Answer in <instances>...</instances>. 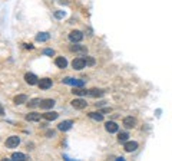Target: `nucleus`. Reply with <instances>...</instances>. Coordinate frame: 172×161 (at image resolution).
<instances>
[{
    "mask_svg": "<svg viewBox=\"0 0 172 161\" xmlns=\"http://www.w3.org/2000/svg\"><path fill=\"white\" fill-rule=\"evenodd\" d=\"M88 95H91V96H93V98H98V96H102L103 95V91L102 89L93 88V89H91V91H88Z\"/></svg>",
    "mask_w": 172,
    "mask_h": 161,
    "instance_id": "nucleus-15",
    "label": "nucleus"
},
{
    "mask_svg": "<svg viewBox=\"0 0 172 161\" xmlns=\"http://www.w3.org/2000/svg\"><path fill=\"white\" fill-rule=\"evenodd\" d=\"M40 105V99H38V98H35V99H32L30 102H29V106L30 108H35V106Z\"/></svg>",
    "mask_w": 172,
    "mask_h": 161,
    "instance_id": "nucleus-24",
    "label": "nucleus"
},
{
    "mask_svg": "<svg viewBox=\"0 0 172 161\" xmlns=\"http://www.w3.org/2000/svg\"><path fill=\"white\" fill-rule=\"evenodd\" d=\"M89 117L93 118L95 121H102V119H103V115H102V114H99V112H91V114H89Z\"/></svg>",
    "mask_w": 172,
    "mask_h": 161,
    "instance_id": "nucleus-20",
    "label": "nucleus"
},
{
    "mask_svg": "<svg viewBox=\"0 0 172 161\" xmlns=\"http://www.w3.org/2000/svg\"><path fill=\"white\" fill-rule=\"evenodd\" d=\"M72 125H73V122L68 119V121H62V122H60L59 125H58V128H59L60 131H69L70 128H72Z\"/></svg>",
    "mask_w": 172,
    "mask_h": 161,
    "instance_id": "nucleus-12",
    "label": "nucleus"
},
{
    "mask_svg": "<svg viewBox=\"0 0 172 161\" xmlns=\"http://www.w3.org/2000/svg\"><path fill=\"white\" fill-rule=\"evenodd\" d=\"M19 144H20V138L17 135H12V137L6 139V147L7 148H16Z\"/></svg>",
    "mask_w": 172,
    "mask_h": 161,
    "instance_id": "nucleus-1",
    "label": "nucleus"
},
{
    "mask_svg": "<svg viewBox=\"0 0 172 161\" xmlns=\"http://www.w3.org/2000/svg\"><path fill=\"white\" fill-rule=\"evenodd\" d=\"M72 92H73V94H76V95H86L88 94V91H86V89H82V88H79V89H73V91H72Z\"/></svg>",
    "mask_w": 172,
    "mask_h": 161,
    "instance_id": "nucleus-23",
    "label": "nucleus"
},
{
    "mask_svg": "<svg viewBox=\"0 0 172 161\" xmlns=\"http://www.w3.org/2000/svg\"><path fill=\"white\" fill-rule=\"evenodd\" d=\"M50 135H55V131H49V132H48V137H50Z\"/></svg>",
    "mask_w": 172,
    "mask_h": 161,
    "instance_id": "nucleus-28",
    "label": "nucleus"
},
{
    "mask_svg": "<svg viewBox=\"0 0 172 161\" xmlns=\"http://www.w3.org/2000/svg\"><path fill=\"white\" fill-rule=\"evenodd\" d=\"M59 117V114H58V112H45V114H43V118H45V119H48V121H55V119H56V118Z\"/></svg>",
    "mask_w": 172,
    "mask_h": 161,
    "instance_id": "nucleus-14",
    "label": "nucleus"
},
{
    "mask_svg": "<svg viewBox=\"0 0 172 161\" xmlns=\"http://www.w3.org/2000/svg\"><path fill=\"white\" fill-rule=\"evenodd\" d=\"M63 83H68V85H73V86H83L85 81H78V79H73V78H64V79H63Z\"/></svg>",
    "mask_w": 172,
    "mask_h": 161,
    "instance_id": "nucleus-8",
    "label": "nucleus"
},
{
    "mask_svg": "<svg viewBox=\"0 0 172 161\" xmlns=\"http://www.w3.org/2000/svg\"><path fill=\"white\" fill-rule=\"evenodd\" d=\"M83 59H85L86 65H95V59H93V58H91V56H86V58H83Z\"/></svg>",
    "mask_w": 172,
    "mask_h": 161,
    "instance_id": "nucleus-25",
    "label": "nucleus"
},
{
    "mask_svg": "<svg viewBox=\"0 0 172 161\" xmlns=\"http://www.w3.org/2000/svg\"><path fill=\"white\" fill-rule=\"evenodd\" d=\"M72 66H73V69H76V71H81V69H83V68L86 66L85 59H83V58H76V59H73V62H72Z\"/></svg>",
    "mask_w": 172,
    "mask_h": 161,
    "instance_id": "nucleus-3",
    "label": "nucleus"
},
{
    "mask_svg": "<svg viewBox=\"0 0 172 161\" xmlns=\"http://www.w3.org/2000/svg\"><path fill=\"white\" fill-rule=\"evenodd\" d=\"M25 81H26L29 85H36V83H39V78L35 73H26V75H25Z\"/></svg>",
    "mask_w": 172,
    "mask_h": 161,
    "instance_id": "nucleus-4",
    "label": "nucleus"
},
{
    "mask_svg": "<svg viewBox=\"0 0 172 161\" xmlns=\"http://www.w3.org/2000/svg\"><path fill=\"white\" fill-rule=\"evenodd\" d=\"M125 151H128V153H132L138 148V143L136 141H128V143H125Z\"/></svg>",
    "mask_w": 172,
    "mask_h": 161,
    "instance_id": "nucleus-11",
    "label": "nucleus"
},
{
    "mask_svg": "<svg viewBox=\"0 0 172 161\" xmlns=\"http://www.w3.org/2000/svg\"><path fill=\"white\" fill-rule=\"evenodd\" d=\"M43 53H45V55L52 56V55H53V53H55V52H53V50H52V49H45V50H43Z\"/></svg>",
    "mask_w": 172,
    "mask_h": 161,
    "instance_id": "nucleus-26",
    "label": "nucleus"
},
{
    "mask_svg": "<svg viewBox=\"0 0 172 161\" xmlns=\"http://www.w3.org/2000/svg\"><path fill=\"white\" fill-rule=\"evenodd\" d=\"M122 124H124L125 128H134L136 125V119L134 117H126V118H124Z\"/></svg>",
    "mask_w": 172,
    "mask_h": 161,
    "instance_id": "nucleus-7",
    "label": "nucleus"
},
{
    "mask_svg": "<svg viewBox=\"0 0 172 161\" xmlns=\"http://www.w3.org/2000/svg\"><path fill=\"white\" fill-rule=\"evenodd\" d=\"M128 137H129V134H128V132H121V134L118 135L119 143H125V141H128Z\"/></svg>",
    "mask_w": 172,
    "mask_h": 161,
    "instance_id": "nucleus-21",
    "label": "nucleus"
},
{
    "mask_svg": "<svg viewBox=\"0 0 172 161\" xmlns=\"http://www.w3.org/2000/svg\"><path fill=\"white\" fill-rule=\"evenodd\" d=\"M15 104H16V105H20V104H25V102H26L27 101V96L26 95H17V96H15Z\"/></svg>",
    "mask_w": 172,
    "mask_h": 161,
    "instance_id": "nucleus-17",
    "label": "nucleus"
},
{
    "mask_svg": "<svg viewBox=\"0 0 172 161\" xmlns=\"http://www.w3.org/2000/svg\"><path fill=\"white\" fill-rule=\"evenodd\" d=\"M55 63H56L58 68H62V69H64V68L68 66V61H66L64 58H62V56L56 58V59H55Z\"/></svg>",
    "mask_w": 172,
    "mask_h": 161,
    "instance_id": "nucleus-13",
    "label": "nucleus"
},
{
    "mask_svg": "<svg viewBox=\"0 0 172 161\" xmlns=\"http://www.w3.org/2000/svg\"><path fill=\"white\" fill-rule=\"evenodd\" d=\"M69 39H70V42L78 43V42H81V40L83 39V33H82L81 30H73V32L69 33Z\"/></svg>",
    "mask_w": 172,
    "mask_h": 161,
    "instance_id": "nucleus-2",
    "label": "nucleus"
},
{
    "mask_svg": "<svg viewBox=\"0 0 172 161\" xmlns=\"http://www.w3.org/2000/svg\"><path fill=\"white\" fill-rule=\"evenodd\" d=\"M39 88L40 89H49V88H52V79H49V78H43L39 81Z\"/></svg>",
    "mask_w": 172,
    "mask_h": 161,
    "instance_id": "nucleus-6",
    "label": "nucleus"
},
{
    "mask_svg": "<svg viewBox=\"0 0 172 161\" xmlns=\"http://www.w3.org/2000/svg\"><path fill=\"white\" fill-rule=\"evenodd\" d=\"M55 102L53 99H43V101H40V108L42 109H50V108H53L55 106Z\"/></svg>",
    "mask_w": 172,
    "mask_h": 161,
    "instance_id": "nucleus-9",
    "label": "nucleus"
},
{
    "mask_svg": "<svg viewBox=\"0 0 172 161\" xmlns=\"http://www.w3.org/2000/svg\"><path fill=\"white\" fill-rule=\"evenodd\" d=\"M105 128H106L108 132H116V131L119 129L118 124H116V122H113V121H108L106 124H105Z\"/></svg>",
    "mask_w": 172,
    "mask_h": 161,
    "instance_id": "nucleus-10",
    "label": "nucleus"
},
{
    "mask_svg": "<svg viewBox=\"0 0 172 161\" xmlns=\"http://www.w3.org/2000/svg\"><path fill=\"white\" fill-rule=\"evenodd\" d=\"M26 119L27 121H39V119H40V114H38V112H30V114L26 115Z\"/></svg>",
    "mask_w": 172,
    "mask_h": 161,
    "instance_id": "nucleus-16",
    "label": "nucleus"
},
{
    "mask_svg": "<svg viewBox=\"0 0 172 161\" xmlns=\"http://www.w3.org/2000/svg\"><path fill=\"white\" fill-rule=\"evenodd\" d=\"M86 105H88V102L85 99H81V98L72 101V106L76 108V109H83V108H86Z\"/></svg>",
    "mask_w": 172,
    "mask_h": 161,
    "instance_id": "nucleus-5",
    "label": "nucleus"
},
{
    "mask_svg": "<svg viewBox=\"0 0 172 161\" xmlns=\"http://www.w3.org/2000/svg\"><path fill=\"white\" fill-rule=\"evenodd\" d=\"M70 50H75V52H82V53H86V49H85V48H82V46H79V45H75V46H72V48H70Z\"/></svg>",
    "mask_w": 172,
    "mask_h": 161,
    "instance_id": "nucleus-22",
    "label": "nucleus"
},
{
    "mask_svg": "<svg viewBox=\"0 0 172 161\" xmlns=\"http://www.w3.org/2000/svg\"><path fill=\"white\" fill-rule=\"evenodd\" d=\"M12 160L23 161V160H26V156H25V154H22V153H13V154H12Z\"/></svg>",
    "mask_w": 172,
    "mask_h": 161,
    "instance_id": "nucleus-19",
    "label": "nucleus"
},
{
    "mask_svg": "<svg viewBox=\"0 0 172 161\" xmlns=\"http://www.w3.org/2000/svg\"><path fill=\"white\" fill-rule=\"evenodd\" d=\"M55 16H56V17H63L64 16V12H56V13H55Z\"/></svg>",
    "mask_w": 172,
    "mask_h": 161,
    "instance_id": "nucleus-27",
    "label": "nucleus"
},
{
    "mask_svg": "<svg viewBox=\"0 0 172 161\" xmlns=\"http://www.w3.org/2000/svg\"><path fill=\"white\" fill-rule=\"evenodd\" d=\"M49 38H50V35L46 33V32H42V33H39L36 36V40L38 42H46V40H49Z\"/></svg>",
    "mask_w": 172,
    "mask_h": 161,
    "instance_id": "nucleus-18",
    "label": "nucleus"
}]
</instances>
